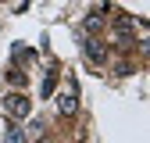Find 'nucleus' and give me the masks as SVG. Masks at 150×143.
Segmentation results:
<instances>
[{
	"label": "nucleus",
	"mask_w": 150,
	"mask_h": 143,
	"mask_svg": "<svg viewBox=\"0 0 150 143\" xmlns=\"http://www.w3.org/2000/svg\"><path fill=\"white\" fill-rule=\"evenodd\" d=\"M100 25H104V22H100V14H89L86 22H82V29H86V32H97Z\"/></svg>",
	"instance_id": "nucleus-5"
},
{
	"label": "nucleus",
	"mask_w": 150,
	"mask_h": 143,
	"mask_svg": "<svg viewBox=\"0 0 150 143\" xmlns=\"http://www.w3.org/2000/svg\"><path fill=\"white\" fill-rule=\"evenodd\" d=\"M7 79H11L14 86H22V82H25V75H22V72H18V68H11V72H7Z\"/></svg>",
	"instance_id": "nucleus-6"
},
{
	"label": "nucleus",
	"mask_w": 150,
	"mask_h": 143,
	"mask_svg": "<svg viewBox=\"0 0 150 143\" xmlns=\"http://www.w3.org/2000/svg\"><path fill=\"white\" fill-rule=\"evenodd\" d=\"M36 143H50V139H47V136H40V139H36Z\"/></svg>",
	"instance_id": "nucleus-7"
},
{
	"label": "nucleus",
	"mask_w": 150,
	"mask_h": 143,
	"mask_svg": "<svg viewBox=\"0 0 150 143\" xmlns=\"http://www.w3.org/2000/svg\"><path fill=\"white\" fill-rule=\"evenodd\" d=\"M82 50H86V57H89L93 64H104V61H107V47H104L100 40H86Z\"/></svg>",
	"instance_id": "nucleus-2"
},
{
	"label": "nucleus",
	"mask_w": 150,
	"mask_h": 143,
	"mask_svg": "<svg viewBox=\"0 0 150 143\" xmlns=\"http://www.w3.org/2000/svg\"><path fill=\"white\" fill-rule=\"evenodd\" d=\"M75 107H79V97L75 93H61L57 97V111L61 115H75Z\"/></svg>",
	"instance_id": "nucleus-3"
},
{
	"label": "nucleus",
	"mask_w": 150,
	"mask_h": 143,
	"mask_svg": "<svg viewBox=\"0 0 150 143\" xmlns=\"http://www.w3.org/2000/svg\"><path fill=\"white\" fill-rule=\"evenodd\" d=\"M29 111H32V100H29L25 93H7V97H4V115H7L11 122L29 118Z\"/></svg>",
	"instance_id": "nucleus-1"
},
{
	"label": "nucleus",
	"mask_w": 150,
	"mask_h": 143,
	"mask_svg": "<svg viewBox=\"0 0 150 143\" xmlns=\"http://www.w3.org/2000/svg\"><path fill=\"white\" fill-rule=\"evenodd\" d=\"M4 143H25V132L18 129V125H7V132H4Z\"/></svg>",
	"instance_id": "nucleus-4"
}]
</instances>
